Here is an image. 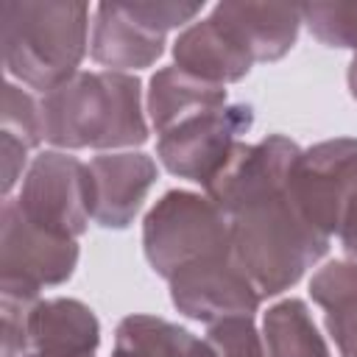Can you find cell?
Instances as JSON below:
<instances>
[{"label":"cell","instance_id":"obj_2","mask_svg":"<svg viewBox=\"0 0 357 357\" xmlns=\"http://www.w3.org/2000/svg\"><path fill=\"white\" fill-rule=\"evenodd\" d=\"M45 139L61 151L134 148L148 139L142 84L131 73H75L42 98Z\"/></svg>","mask_w":357,"mask_h":357},{"label":"cell","instance_id":"obj_22","mask_svg":"<svg viewBox=\"0 0 357 357\" xmlns=\"http://www.w3.org/2000/svg\"><path fill=\"white\" fill-rule=\"evenodd\" d=\"M123 8L139 20L142 25H148L151 31L167 33L173 28H187V22L192 25V20L201 14V3H176V0H145V3H123Z\"/></svg>","mask_w":357,"mask_h":357},{"label":"cell","instance_id":"obj_3","mask_svg":"<svg viewBox=\"0 0 357 357\" xmlns=\"http://www.w3.org/2000/svg\"><path fill=\"white\" fill-rule=\"evenodd\" d=\"M86 3H20L0 6V45L8 78L47 95L78 73L86 53Z\"/></svg>","mask_w":357,"mask_h":357},{"label":"cell","instance_id":"obj_15","mask_svg":"<svg viewBox=\"0 0 357 357\" xmlns=\"http://www.w3.org/2000/svg\"><path fill=\"white\" fill-rule=\"evenodd\" d=\"M145 106H148L145 112L151 117L153 131L165 134L190 117L223 109L226 106V86L201 81V78H195V75H190L173 64V67H162L151 75Z\"/></svg>","mask_w":357,"mask_h":357},{"label":"cell","instance_id":"obj_17","mask_svg":"<svg viewBox=\"0 0 357 357\" xmlns=\"http://www.w3.org/2000/svg\"><path fill=\"white\" fill-rule=\"evenodd\" d=\"M204 337L159 315H126L114 332L112 357H198Z\"/></svg>","mask_w":357,"mask_h":357},{"label":"cell","instance_id":"obj_1","mask_svg":"<svg viewBox=\"0 0 357 357\" xmlns=\"http://www.w3.org/2000/svg\"><path fill=\"white\" fill-rule=\"evenodd\" d=\"M298 153L301 148L284 134L240 142L206 187L229 223L231 251L262 298L290 290L329 251V237L304 218L293 192Z\"/></svg>","mask_w":357,"mask_h":357},{"label":"cell","instance_id":"obj_11","mask_svg":"<svg viewBox=\"0 0 357 357\" xmlns=\"http://www.w3.org/2000/svg\"><path fill=\"white\" fill-rule=\"evenodd\" d=\"M173 59L178 70L218 86L243 81L254 67L251 53L215 11L176 36Z\"/></svg>","mask_w":357,"mask_h":357},{"label":"cell","instance_id":"obj_18","mask_svg":"<svg viewBox=\"0 0 357 357\" xmlns=\"http://www.w3.org/2000/svg\"><path fill=\"white\" fill-rule=\"evenodd\" d=\"M265 357H329L310 307L301 298H282L262 318Z\"/></svg>","mask_w":357,"mask_h":357},{"label":"cell","instance_id":"obj_23","mask_svg":"<svg viewBox=\"0 0 357 357\" xmlns=\"http://www.w3.org/2000/svg\"><path fill=\"white\" fill-rule=\"evenodd\" d=\"M28 145L20 142L17 137L11 134H3L0 131V156H3V192L8 198V192L14 190V184L20 181V176H25L22 170H28Z\"/></svg>","mask_w":357,"mask_h":357},{"label":"cell","instance_id":"obj_19","mask_svg":"<svg viewBox=\"0 0 357 357\" xmlns=\"http://www.w3.org/2000/svg\"><path fill=\"white\" fill-rule=\"evenodd\" d=\"M301 20L326 47H349L357 53V3H307Z\"/></svg>","mask_w":357,"mask_h":357},{"label":"cell","instance_id":"obj_21","mask_svg":"<svg viewBox=\"0 0 357 357\" xmlns=\"http://www.w3.org/2000/svg\"><path fill=\"white\" fill-rule=\"evenodd\" d=\"M215 357H265L262 335L254 324V315H229L215 324H206V337Z\"/></svg>","mask_w":357,"mask_h":357},{"label":"cell","instance_id":"obj_13","mask_svg":"<svg viewBox=\"0 0 357 357\" xmlns=\"http://www.w3.org/2000/svg\"><path fill=\"white\" fill-rule=\"evenodd\" d=\"M89 53L98 64L114 73L142 70L165 53V33L134 20L123 3H100L92 17Z\"/></svg>","mask_w":357,"mask_h":357},{"label":"cell","instance_id":"obj_4","mask_svg":"<svg viewBox=\"0 0 357 357\" xmlns=\"http://www.w3.org/2000/svg\"><path fill=\"white\" fill-rule=\"evenodd\" d=\"M142 251L148 265L167 282L204 259L234 254L223 212L209 195L167 190L142 220Z\"/></svg>","mask_w":357,"mask_h":357},{"label":"cell","instance_id":"obj_10","mask_svg":"<svg viewBox=\"0 0 357 357\" xmlns=\"http://www.w3.org/2000/svg\"><path fill=\"white\" fill-rule=\"evenodd\" d=\"M92 220L103 229H128L156 184V162L142 151H112L89 165Z\"/></svg>","mask_w":357,"mask_h":357},{"label":"cell","instance_id":"obj_5","mask_svg":"<svg viewBox=\"0 0 357 357\" xmlns=\"http://www.w3.org/2000/svg\"><path fill=\"white\" fill-rule=\"evenodd\" d=\"M293 192L304 218L346 251L357 248V139L335 137L298 153Z\"/></svg>","mask_w":357,"mask_h":357},{"label":"cell","instance_id":"obj_24","mask_svg":"<svg viewBox=\"0 0 357 357\" xmlns=\"http://www.w3.org/2000/svg\"><path fill=\"white\" fill-rule=\"evenodd\" d=\"M346 84H349V92H351V98L357 100V53L351 56V61H349V73H346Z\"/></svg>","mask_w":357,"mask_h":357},{"label":"cell","instance_id":"obj_26","mask_svg":"<svg viewBox=\"0 0 357 357\" xmlns=\"http://www.w3.org/2000/svg\"><path fill=\"white\" fill-rule=\"evenodd\" d=\"M346 254H349V257H351V259L357 262V248H351V251H346Z\"/></svg>","mask_w":357,"mask_h":357},{"label":"cell","instance_id":"obj_14","mask_svg":"<svg viewBox=\"0 0 357 357\" xmlns=\"http://www.w3.org/2000/svg\"><path fill=\"white\" fill-rule=\"evenodd\" d=\"M257 61L282 59L298 39L301 6L276 3H218L212 8Z\"/></svg>","mask_w":357,"mask_h":357},{"label":"cell","instance_id":"obj_7","mask_svg":"<svg viewBox=\"0 0 357 357\" xmlns=\"http://www.w3.org/2000/svg\"><path fill=\"white\" fill-rule=\"evenodd\" d=\"M14 201L33 226L78 240L92 218L89 167L64 151H42L28 165Z\"/></svg>","mask_w":357,"mask_h":357},{"label":"cell","instance_id":"obj_25","mask_svg":"<svg viewBox=\"0 0 357 357\" xmlns=\"http://www.w3.org/2000/svg\"><path fill=\"white\" fill-rule=\"evenodd\" d=\"M198 357H215V351L209 349V343H206V340H204V349H201V354H198Z\"/></svg>","mask_w":357,"mask_h":357},{"label":"cell","instance_id":"obj_12","mask_svg":"<svg viewBox=\"0 0 357 357\" xmlns=\"http://www.w3.org/2000/svg\"><path fill=\"white\" fill-rule=\"evenodd\" d=\"M28 351L22 357H95L100 324L78 298H39L25 318Z\"/></svg>","mask_w":357,"mask_h":357},{"label":"cell","instance_id":"obj_6","mask_svg":"<svg viewBox=\"0 0 357 357\" xmlns=\"http://www.w3.org/2000/svg\"><path fill=\"white\" fill-rule=\"evenodd\" d=\"M78 265V243L33 226L8 195L0 209V298L39 301V293L64 284Z\"/></svg>","mask_w":357,"mask_h":357},{"label":"cell","instance_id":"obj_8","mask_svg":"<svg viewBox=\"0 0 357 357\" xmlns=\"http://www.w3.org/2000/svg\"><path fill=\"white\" fill-rule=\"evenodd\" d=\"M251 123L254 109L248 103H226L218 112L190 117L159 134L156 156L167 173L206 190L223 173L240 145V134H245Z\"/></svg>","mask_w":357,"mask_h":357},{"label":"cell","instance_id":"obj_9","mask_svg":"<svg viewBox=\"0 0 357 357\" xmlns=\"http://www.w3.org/2000/svg\"><path fill=\"white\" fill-rule=\"evenodd\" d=\"M173 307L201 324H215L229 315H254L259 310V290L240 268L234 254L204 259L167 279Z\"/></svg>","mask_w":357,"mask_h":357},{"label":"cell","instance_id":"obj_20","mask_svg":"<svg viewBox=\"0 0 357 357\" xmlns=\"http://www.w3.org/2000/svg\"><path fill=\"white\" fill-rule=\"evenodd\" d=\"M3 134L17 137L20 142H25L28 148H36L45 139V117H42V103H36V98L17 86L14 81L3 84Z\"/></svg>","mask_w":357,"mask_h":357},{"label":"cell","instance_id":"obj_16","mask_svg":"<svg viewBox=\"0 0 357 357\" xmlns=\"http://www.w3.org/2000/svg\"><path fill=\"white\" fill-rule=\"evenodd\" d=\"M310 296L324 310V324L340 357H357V262L332 259L310 279Z\"/></svg>","mask_w":357,"mask_h":357}]
</instances>
